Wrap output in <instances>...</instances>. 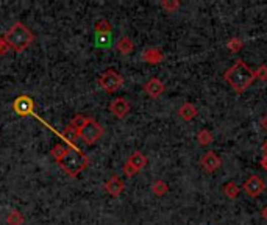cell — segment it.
Here are the masks:
<instances>
[{
  "label": "cell",
  "instance_id": "1",
  "mask_svg": "<svg viewBox=\"0 0 267 225\" xmlns=\"http://www.w3.org/2000/svg\"><path fill=\"white\" fill-rule=\"evenodd\" d=\"M224 80L236 94H242L252 86L256 77H255V72L250 69V66L242 60H238L233 66L224 72Z\"/></svg>",
  "mask_w": 267,
  "mask_h": 225
},
{
  "label": "cell",
  "instance_id": "2",
  "mask_svg": "<svg viewBox=\"0 0 267 225\" xmlns=\"http://www.w3.org/2000/svg\"><path fill=\"white\" fill-rule=\"evenodd\" d=\"M4 40L8 49H11L16 53H21L33 44L34 36L22 22H14L5 33Z\"/></svg>",
  "mask_w": 267,
  "mask_h": 225
},
{
  "label": "cell",
  "instance_id": "3",
  "mask_svg": "<svg viewBox=\"0 0 267 225\" xmlns=\"http://www.w3.org/2000/svg\"><path fill=\"white\" fill-rule=\"evenodd\" d=\"M87 164H89V158L77 147H67L66 154L58 161L61 171L69 177H77L78 174H81L87 167Z\"/></svg>",
  "mask_w": 267,
  "mask_h": 225
},
{
  "label": "cell",
  "instance_id": "4",
  "mask_svg": "<svg viewBox=\"0 0 267 225\" xmlns=\"http://www.w3.org/2000/svg\"><path fill=\"white\" fill-rule=\"evenodd\" d=\"M105 133L103 127L93 118H87L86 122L78 128V138L86 144V145H93L96 144Z\"/></svg>",
  "mask_w": 267,
  "mask_h": 225
},
{
  "label": "cell",
  "instance_id": "5",
  "mask_svg": "<svg viewBox=\"0 0 267 225\" xmlns=\"http://www.w3.org/2000/svg\"><path fill=\"white\" fill-rule=\"evenodd\" d=\"M99 86L106 94H114L123 86V77L114 69H106L99 77Z\"/></svg>",
  "mask_w": 267,
  "mask_h": 225
},
{
  "label": "cell",
  "instance_id": "6",
  "mask_svg": "<svg viewBox=\"0 0 267 225\" xmlns=\"http://www.w3.org/2000/svg\"><path fill=\"white\" fill-rule=\"evenodd\" d=\"M147 163H149L147 157L142 154V152H139V150H136V152H133V154L128 157L127 163L123 164V167H122L123 175H125L127 178L135 177L139 171H142V169L147 166Z\"/></svg>",
  "mask_w": 267,
  "mask_h": 225
},
{
  "label": "cell",
  "instance_id": "7",
  "mask_svg": "<svg viewBox=\"0 0 267 225\" xmlns=\"http://www.w3.org/2000/svg\"><path fill=\"white\" fill-rule=\"evenodd\" d=\"M13 111L17 116L25 118V116H31L34 113V102L30 96H19L16 97L13 102Z\"/></svg>",
  "mask_w": 267,
  "mask_h": 225
},
{
  "label": "cell",
  "instance_id": "8",
  "mask_svg": "<svg viewBox=\"0 0 267 225\" xmlns=\"http://www.w3.org/2000/svg\"><path fill=\"white\" fill-rule=\"evenodd\" d=\"M242 190H244V193H245L248 197L255 199V197H259V196L264 193L265 183H264L258 175H250V177H248V178L244 181Z\"/></svg>",
  "mask_w": 267,
  "mask_h": 225
},
{
  "label": "cell",
  "instance_id": "9",
  "mask_svg": "<svg viewBox=\"0 0 267 225\" xmlns=\"http://www.w3.org/2000/svg\"><path fill=\"white\" fill-rule=\"evenodd\" d=\"M96 38H97V44L99 46H105L108 44L111 33H113V27L110 24V21H106V19H100L96 24Z\"/></svg>",
  "mask_w": 267,
  "mask_h": 225
},
{
  "label": "cell",
  "instance_id": "10",
  "mask_svg": "<svg viewBox=\"0 0 267 225\" xmlns=\"http://www.w3.org/2000/svg\"><path fill=\"white\" fill-rule=\"evenodd\" d=\"M110 111H111V115L116 118V119H123V118H127V115L130 113L131 109V105L127 99H123V97H117L114 99L111 103H110Z\"/></svg>",
  "mask_w": 267,
  "mask_h": 225
},
{
  "label": "cell",
  "instance_id": "11",
  "mask_svg": "<svg viewBox=\"0 0 267 225\" xmlns=\"http://www.w3.org/2000/svg\"><path fill=\"white\" fill-rule=\"evenodd\" d=\"M200 166H202V169H203L205 172L212 174V172H216L217 169L222 166V160H220V157L217 154L211 152V150H209V152H206L205 155H202Z\"/></svg>",
  "mask_w": 267,
  "mask_h": 225
},
{
  "label": "cell",
  "instance_id": "12",
  "mask_svg": "<svg viewBox=\"0 0 267 225\" xmlns=\"http://www.w3.org/2000/svg\"><path fill=\"white\" fill-rule=\"evenodd\" d=\"M142 88H144V92L152 99H159L163 96V92L166 91V85L159 79H156V77H153L149 82H146Z\"/></svg>",
  "mask_w": 267,
  "mask_h": 225
},
{
  "label": "cell",
  "instance_id": "13",
  "mask_svg": "<svg viewBox=\"0 0 267 225\" xmlns=\"http://www.w3.org/2000/svg\"><path fill=\"white\" fill-rule=\"evenodd\" d=\"M103 190L111 197H119L123 193V190H125V183H123V180L120 177L113 175L111 178H108L103 183Z\"/></svg>",
  "mask_w": 267,
  "mask_h": 225
},
{
  "label": "cell",
  "instance_id": "14",
  "mask_svg": "<svg viewBox=\"0 0 267 225\" xmlns=\"http://www.w3.org/2000/svg\"><path fill=\"white\" fill-rule=\"evenodd\" d=\"M197 115H199L197 106L192 105V103H189V102H185L180 108H178V116H180V118H182L183 121H186V122L195 119V118H197Z\"/></svg>",
  "mask_w": 267,
  "mask_h": 225
},
{
  "label": "cell",
  "instance_id": "15",
  "mask_svg": "<svg viewBox=\"0 0 267 225\" xmlns=\"http://www.w3.org/2000/svg\"><path fill=\"white\" fill-rule=\"evenodd\" d=\"M164 55L159 49H155V47H150V49H146L144 53H142V60H144L147 64H159L163 61Z\"/></svg>",
  "mask_w": 267,
  "mask_h": 225
},
{
  "label": "cell",
  "instance_id": "16",
  "mask_svg": "<svg viewBox=\"0 0 267 225\" xmlns=\"http://www.w3.org/2000/svg\"><path fill=\"white\" fill-rule=\"evenodd\" d=\"M61 138H63L70 147H75V142L80 139V138H78V131H77L72 125H67V127L61 131Z\"/></svg>",
  "mask_w": 267,
  "mask_h": 225
},
{
  "label": "cell",
  "instance_id": "17",
  "mask_svg": "<svg viewBox=\"0 0 267 225\" xmlns=\"http://www.w3.org/2000/svg\"><path fill=\"white\" fill-rule=\"evenodd\" d=\"M116 49H117V52H119L120 55H130V53L135 50V43L130 40V38L123 36V38H120V40L117 41Z\"/></svg>",
  "mask_w": 267,
  "mask_h": 225
},
{
  "label": "cell",
  "instance_id": "18",
  "mask_svg": "<svg viewBox=\"0 0 267 225\" xmlns=\"http://www.w3.org/2000/svg\"><path fill=\"white\" fill-rule=\"evenodd\" d=\"M222 193H224V196L228 197L230 200H235V199H238V196H239V186H238L235 181H228V183L224 184Z\"/></svg>",
  "mask_w": 267,
  "mask_h": 225
},
{
  "label": "cell",
  "instance_id": "19",
  "mask_svg": "<svg viewBox=\"0 0 267 225\" xmlns=\"http://www.w3.org/2000/svg\"><path fill=\"white\" fill-rule=\"evenodd\" d=\"M167 191H169V186H167V183L163 181V180H156V181L152 184V193H153L155 196H158V197L166 196Z\"/></svg>",
  "mask_w": 267,
  "mask_h": 225
},
{
  "label": "cell",
  "instance_id": "20",
  "mask_svg": "<svg viewBox=\"0 0 267 225\" xmlns=\"http://www.w3.org/2000/svg\"><path fill=\"white\" fill-rule=\"evenodd\" d=\"M212 141H214V138H212V133L209 130H206V128H202L199 133H197V142L202 145V147H206V145H209Z\"/></svg>",
  "mask_w": 267,
  "mask_h": 225
},
{
  "label": "cell",
  "instance_id": "21",
  "mask_svg": "<svg viewBox=\"0 0 267 225\" xmlns=\"http://www.w3.org/2000/svg\"><path fill=\"white\" fill-rule=\"evenodd\" d=\"M24 216L17 211V210H11L8 214H7V223L8 225H22L24 223Z\"/></svg>",
  "mask_w": 267,
  "mask_h": 225
},
{
  "label": "cell",
  "instance_id": "22",
  "mask_svg": "<svg viewBox=\"0 0 267 225\" xmlns=\"http://www.w3.org/2000/svg\"><path fill=\"white\" fill-rule=\"evenodd\" d=\"M242 47H244V43L239 40V38H231V40L227 43V49L231 53H239L242 50Z\"/></svg>",
  "mask_w": 267,
  "mask_h": 225
},
{
  "label": "cell",
  "instance_id": "23",
  "mask_svg": "<svg viewBox=\"0 0 267 225\" xmlns=\"http://www.w3.org/2000/svg\"><path fill=\"white\" fill-rule=\"evenodd\" d=\"M161 8L166 13H175L178 8H180V2H178V0H163Z\"/></svg>",
  "mask_w": 267,
  "mask_h": 225
},
{
  "label": "cell",
  "instance_id": "24",
  "mask_svg": "<svg viewBox=\"0 0 267 225\" xmlns=\"http://www.w3.org/2000/svg\"><path fill=\"white\" fill-rule=\"evenodd\" d=\"M66 150H67V147H66L64 144H61V142H60V144H57V145H53V147H52L50 154H52V157L55 158L57 161H60V160H61V157L66 154Z\"/></svg>",
  "mask_w": 267,
  "mask_h": 225
},
{
  "label": "cell",
  "instance_id": "25",
  "mask_svg": "<svg viewBox=\"0 0 267 225\" xmlns=\"http://www.w3.org/2000/svg\"><path fill=\"white\" fill-rule=\"evenodd\" d=\"M255 77L261 82H267V66L265 64L258 66V69L255 70Z\"/></svg>",
  "mask_w": 267,
  "mask_h": 225
},
{
  "label": "cell",
  "instance_id": "26",
  "mask_svg": "<svg viewBox=\"0 0 267 225\" xmlns=\"http://www.w3.org/2000/svg\"><path fill=\"white\" fill-rule=\"evenodd\" d=\"M86 119H87L86 116H83V115H77L72 121H70V125H72V127L78 131V128L86 122Z\"/></svg>",
  "mask_w": 267,
  "mask_h": 225
},
{
  "label": "cell",
  "instance_id": "27",
  "mask_svg": "<svg viewBox=\"0 0 267 225\" xmlns=\"http://www.w3.org/2000/svg\"><path fill=\"white\" fill-rule=\"evenodd\" d=\"M7 44H5V40H4V36H0V55H4L7 53Z\"/></svg>",
  "mask_w": 267,
  "mask_h": 225
},
{
  "label": "cell",
  "instance_id": "28",
  "mask_svg": "<svg viewBox=\"0 0 267 225\" xmlns=\"http://www.w3.org/2000/svg\"><path fill=\"white\" fill-rule=\"evenodd\" d=\"M261 167L267 172V155H264V157L261 158Z\"/></svg>",
  "mask_w": 267,
  "mask_h": 225
},
{
  "label": "cell",
  "instance_id": "29",
  "mask_svg": "<svg viewBox=\"0 0 267 225\" xmlns=\"http://www.w3.org/2000/svg\"><path fill=\"white\" fill-rule=\"evenodd\" d=\"M261 125H262V128H264V130L267 131V115H265V116H264V118L261 119Z\"/></svg>",
  "mask_w": 267,
  "mask_h": 225
},
{
  "label": "cell",
  "instance_id": "30",
  "mask_svg": "<svg viewBox=\"0 0 267 225\" xmlns=\"http://www.w3.org/2000/svg\"><path fill=\"white\" fill-rule=\"evenodd\" d=\"M261 217L267 220V205H265V206H264V208L261 210Z\"/></svg>",
  "mask_w": 267,
  "mask_h": 225
},
{
  "label": "cell",
  "instance_id": "31",
  "mask_svg": "<svg viewBox=\"0 0 267 225\" xmlns=\"http://www.w3.org/2000/svg\"><path fill=\"white\" fill-rule=\"evenodd\" d=\"M262 152H264V155H267V141H264V144H262Z\"/></svg>",
  "mask_w": 267,
  "mask_h": 225
}]
</instances>
